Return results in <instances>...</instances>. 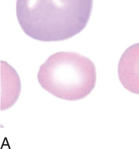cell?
<instances>
[{
    "label": "cell",
    "instance_id": "1",
    "mask_svg": "<svg viewBox=\"0 0 139 149\" xmlns=\"http://www.w3.org/2000/svg\"><path fill=\"white\" fill-rule=\"evenodd\" d=\"M93 0H17L16 14L24 33L43 42L64 41L81 32Z\"/></svg>",
    "mask_w": 139,
    "mask_h": 149
},
{
    "label": "cell",
    "instance_id": "2",
    "mask_svg": "<svg viewBox=\"0 0 139 149\" xmlns=\"http://www.w3.org/2000/svg\"><path fill=\"white\" fill-rule=\"evenodd\" d=\"M37 78L45 91L59 99L81 100L95 86V67L88 58L78 53L60 52L51 55L40 66Z\"/></svg>",
    "mask_w": 139,
    "mask_h": 149
},
{
    "label": "cell",
    "instance_id": "3",
    "mask_svg": "<svg viewBox=\"0 0 139 149\" xmlns=\"http://www.w3.org/2000/svg\"><path fill=\"white\" fill-rule=\"evenodd\" d=\"M118 72L124 88L139 95V43L132 45L124 52L119 61Z\"/></svg>",
    "mask_w": 139,
    "mask_h": 149
},
{
    "label": "cell",
    "instance_id": "4",
    "mask_svg": "<svg viewBox=\"0 0 139 149\" xmlns=\"http://www.w3.org/2000/svg\"><path fill=\"white\" fill-rule=\"evenodd\" d=\"M21 84L17 71L6 62H1V110L12 107L20 95Z\"/></svg>",
    "mask_w": 139,
    "mask_h": 149
}]
</instances>
